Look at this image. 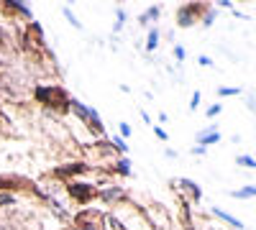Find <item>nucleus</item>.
<instances>
[{
    "label": "nucleus",
    "mask_w": 256,
    "mask_h": 230,
    "mask_svg": "<svg viewBox=\"0 0 256 230\" xmlns=\"http://www.w3.org/2000/svg\"><path fill=\"white\" fill-rule=\"evenodd\" d=\"M33 100L49 108L51 113H67L69 110V95L62 85H36L33 87Z\"/></svg>",
    "instance_id": "nucleus-1"
},
{
    "label": "nucleus",
    "mask_w": 256,
    "mask_h": 230,
    "mask_svg": "<svg viewBox=\"0 0 256 230\" xmlns=\"http://www.w3.org/2000/svg\"><path fill=\"white\" fill-rule=\"evenodd\" d=\"M205 8H208V3H185V5H179L177 13H175L177 26L179 29H192V26L200 21V15L205 13Z\"/></svg>",
    "instance_id": "nucleus-2"
},
{
    "label": "nucleus",
    "mask_w": 256,
    "mask_h": 230,
    "mask_svg": "<svg viewBox=\"0 0 256 230\" xmlns=\"http://www.w3.org/2000/svg\"><path fill=\"white\" fill-rule=\"evenodd\" d=\"M67 194L72 202L77 205H90L95 197H97V184H90V182H67Z\"/></svg>",
    "instance_id": "nucleus-3"
},
{
    "label": "nucleus",
    "mask_w": 256,
    "mask_h": 230,
    "mask_svg": "<svg viewBox=\"0 0 256 230\" xmlns=\"http://www.w3.org/2000/svg\"><path fill=\"white\" fill-rule=\"evenodd\" d=\"M93 172V164L90 161H69V164H62L57 166L51 174L57 176V179H64V182H75L77 176H85Z\"/></svg>",
    "instance_id": "nucleus-4"
},
{
    "label": "nucleus",
    "mask_w": 256,
    "mask_h": 230,
    "mask_svg": "<svg viewBox=\"0 0 256 230\" xmlns=\"http://www.w3.org/2000/svg\"><path fill=\"white\" fill-rule=\"evenodd\" d=\"M172 184H177V192L182 194V200H187L190 205H197V202H203V187L195 182V179H187V176H179L177 182H172Z\"/></svg>",
    "instance_id": "nucleus-5"
},
{
    "label": "nucleus",
    "mask_w": 256,
    "mask_h": 230,
    "mask_svg": "<svg viewBox=\"0 0 256 230\" xmlns=\"http://www.w3.org/2000/svg\"><path fill=\"white\" fill-rule=\"evenodd\" d=\"M97 200L105 202V205H121V202H128V192L121 187V184H100L97 187Z\"/></svg>",
    "instance_id": "nucleus-6"
},
{
    "label": "nucleus",
    "mask_w": 256,
    "mask_h": 230,
    "mask_svg": "<svg viewBox=\"0 0 256 230\" xmlns=\"http://www.w3.org/2000/svg\"><path fill=\"white\" fill-rule=\"evenodd\" d=\"M103 220V210H80L77 215H72V225L75 228H97Z\"/></svg>",
    "instance_id": "nucleus-7"
},
{
    "label": "nucleus",
    "mask_w": 256,
    "mask_h": 230,
    "mask_svg": "<svg viewBox=\"0 0 256 230\" xmlns=\"http://www.w3.org/2000/svg\"><path fill=\"white\" fill-rule=\"evenodd\" d=\"M195 141H197V146H215V144H221V133H218V128L215 126H208L203 130H197L195 133Z\"/></svg>",
    "instance_id": "nucleus-8"
},
{
    "label": "nucleus",
    "mask_w": 256,
    "mask_h": 230,
    "mask_svg": "<svg viewBox=\"0 0 256 230\" xmlns=\"http://www.w3.org/2000/svg\"><path fill=\"white\" fill-rule=\"evenodd\" d=\"M0 8H3L5 13H11V15H23V18L33 21V13H31V8H29V5H23L21 0H5V3H0Z\"/></svg>",
    "instance_id": "nucleus-9"
},
{
    "label": "nucleus",
    "mask_w": 256,
    "mask_h": 230,
    "mask_svg": "<svg viewBox=\"0 0 256 230\" xmlns=\"http://www.w3.org/2000/svg\"><path fill=\"white\" fill-rule=\"evenodd\" d=\"M108 172L111 174H118V176H131L133 174V169H131V158L128 156H113V161L108 164Z\"/></svg>",
    "instance_id": "nucleus-10"
},
{
    "label": "nucleus",
    "mask_w": 256,
    "mask_h": 230,
    "mask_svg": "<svg viewBox=\"0 0 256 230\" xmlns=\"http://www.w3.org/2000/svg\"><path fill=\"white\" fill-rule=\"evenodd\" d=\"M69 110H72V113H75V115H77V118H80L82 123H85V126H87L90 115H93V113H95V108H90V105H85V102H82V100H80V97H69Z\"/></svg>",
    "instance_id": "nucleus-11"
},
{
    "label": "nucleus",
    "mask_w": 256,
    "mask_h": 230,
    "mask_svg": "<svg viewBox=\"0 0 256 230\" xmlns=\"http://www.w3.org/2000/svg\"><path fill=\"white\" fill-rule=\"evenodd\" d=\"M159 15H161V5H149L144 13H139V26L141 29H151V23H157L159 21Z\"/></svg>",
    "instance_id": "nucleus-12"
},
{
    "label": "nucleus",
    "mask_w": 256,
    "mask_h": 230,
    "mask_svg": "<svg viewBox=\"0 0 256 230\" xmlns=\"http://www.w3.org/2000/svg\"><path fill=\"white\" fill-rule=\"evenodd\" d=\"M210 215H215L218 220H223V223H228V225H231V228H236V230H243L246 225H243V220H239V217H233L231 215V212H225L223 207H210Z\"/></svg>",
    "instance_id": "nucleus-13"
},
{
    "label": "nucleus",
    "mask_w": 256,
    "mask_h": 230,
    "mask_svg": "<svg viewBox=\"0 0 256 230\" xmlns=\"http://www.w3.org/2000/svg\"><path fill=\"white\" fill-rule=\"evenodd\" d=\"M159 39H161L159 26H154V29H149V33H146V43H144L146 54H151V51H157V49H159Z\"/></svg>",
    "instance_id": "nucleus-14"
},
{
    "label": "nucleus",
    "mask_w": 256,
    "mask_h": 230,
    "mask_svg": "<svg viewBox=\"0 0 256 230\" xmlns=\"http://www.w3.org/2000/svg\"><path fill=\"white\" fill-rule=\"evenodd\" d=\"M233 200H254L256 197V184H246V187L241 189H233V192H228Z\"/></svg>",
    "instance_id": "nucleus-15"
},
{
    "label": "nucleus",
    "mask_w": 256,
    "mask_h": 230,
    "mask_svg": "<svg viewBox=\"0 0 256 230\" xmlns=\"http://www.w3.org/2000/svg\"><path fill=\"white\" fill-rule=\"evenodd\" d=\"M62 15H64V18H67V23H69L75 31H82V29H85V26L80 23V18H77V15L72 13V8H69V5H62Z\"/></svg>",
    "instance_id": "nucleus-16"
},
{
    "label": "nucleus",
    "mask_w": 256,
    "mask_h": 230,
    "mask_svg": "<svg viewBox=\"0 0 256 230\" xmlns=\"http://www.w3.org/2000/svg\"><path fill=\"white\" fill-rule=\"evenodd\" d=\"M215 15H218V8L208 5V8H205V13L200 15V23H203V29H210V26L215 23Z\"/></svg>",
    "instance_id": "nucleus-17"
},
{
    "label": "nucleus",
    "mask_w": 256,
    "mask_h": 230,
    "mask_svg": "<svg viewBox=\"0 0 256 230\" xmlns=\"http://www.w3.org/2000/svg\"><path fill=\"white\" fill-rule=\"evenodd\" d=\"M236 166H243V169L254 172L256 169V158L249 156V154H239V156H236Z\"/></svg>",
    "instance_id": "nucleus-18"
},
{
    "label": "nucleus",
    "mask_w": 256,
    "mask_h": 230,
    "mask_svg": "<svg viewBox=\"0 0 256 230\" xmlns=\"http://www.w3.org/2000/svg\"><path fill=\"white\" fill-rule=\"evenodd\" d=\"M108 141H111L113 151H118V154H121V156H126V154H128V144H126V141H123L121 136H111V138H108Z\"/></svg>",
    "instance_id": "nucleus-19"
},
{
    "label": "nucleus",
    "mask_w": 256,
    "mask_h": 230,
    "mask_svg": "<svg viewBox=\"0 0 256 230\" xmlns=\"http://www.w3.org/2000/svg\"><path fill=\"white\" fill-rule=\"evenodd\" d=\"M215 95L218 97H239V95H243V90L241 87H218Z\"/></svg>",
    "instance_id": "nucleus-20"
},
{
    "label": "nucleus",
    "mask_w": 256,
    "mask_h": 230,
    "mask_svg": "<svg viewBox=\"0 0 256 230\" xmlns=\"http://www.w3.org/2000/svg\"><path fill=\"white\" fill-rule=\"evenodd\" d=\"M16 205V194L13 192H0V207H11Z\"/></svg>",
    "instance_id": "nucleus-21"
},
{
    "label": "nucleus",
    "mask_w": 256,
    "mask_h": 230,
    "mask_svg": "<svg viewBox=\"0 0 256 230\" xmlns=\"http://www.w3.org/2000/svg\"><path fill=\"white\" fill-rule=\"evenodd\" d=\"M221 113H223V105H221V102H213V105H210V108L205 110V115H208V118H218Z\"/></svg>",
    "instance_id": "nucleus-22"
},
{
    "label": "nucleus",
    "mask_w": 256,
    "mask_h": 230,
    "mask_svg": "<svg viewBox=\"0 0 256 230\" xmlns=\"http://www.w3.org/2000/svg\"><path fill=\"white\" fill-rule=\"evenodd\" d=\"M200 100H203V95L195 90V92H192V97H190V113H195L200 108Z\"/></svg>",
    "instance_id": "nucleus-23"
},
{
    "label": "nucleus",
    "mask_w": 256,
    "mask_h": 230,
    "mask_svg": "<svg viewBox=\"0 0 256 230\" xmlns=\"http://www.w3.org/2000/svg\"><path fill=\"white\" fill-rule=\"evenodd\" d=\"M151 128H154V136H157L161 144H167V141H169V133H167V130H164L161 126H151Z\"/></svg>",
    "instance_id": "nucleus-24"
},
{
    "label": "nucleus",
    "mask_w": 256,
    "mask_h": 230,
    "mask_svg": "<svg viewBox=\"0 0 256 230\" xmlns=\"http://www.w3.org/2000/svg\"><path fill=\"white\" fill-rule=\"evenodd\" d=\"M175 59L179 61V64L187 59V51H185V46H182V43H175Z\"/></svg>",
    "instance_id": "nucleus-25"
},
{
    "label": "nucleus",
    "mask_w": 256,
    "mask_h": 230,
    "mask_svg": "<svg viewBox=\"0 0 256 230\" xmlns=\"http://www.w3.org/2000/svg\"><path fill=\"white\" fill-rule=\"evenodd\" d=\"M197 64H200V67H205V69H213V67H215V61L210 59V57H205V54H200V57H197Z\"/></svg>",
    "instance_id": "nucleus-26"
},
{
    "label": "nucleus",
    "mask_w": 256,
    "mask_h": 230,
    "mask_svg": "<svg viewBox=\"0 0 256 230\" xmlns=\"http://www.w3.org/2000/svg\"><path fill=\"white\" fill-rule=\"evenodd\" d=\"M126 21H128V11H126V8H115V23L126 26Z\"/></svg>",
    "instance_id": "nucleus-27"
},
{
    "label": "nucleus",
    "mask_w": 256,
    "mask_h": 230,
    "mask_svg": "<svg viewBox=\"0 0 256 230\" xmlns=\"http://www.w3.org/2000/svg\"><path fill=\"white\" fill-rule=\"evenodd\" d=\"M118 130H121L118 136H121L123 141H126V138H131V126H128V123H118Z\"/></svg>",
    "instance_id": "nucleus-28"
},
{
    "label": "nucleus",
    "mask_w": 256,
    "mask_h": 230,
    "mask_svg": "<svg viewBox=\"0 0 256 230\" xmlns=\"http://www.w3.org/2000/svg\"><path fill=\"white\" fill-rule=\"evenodd\" d=\"M246 108H249V113H254V110H256V100H254V95H251V92L246 95Z\"/></svg>",
    "instance_id": "nucleus-29"
},
{
    "label": "nucleus",
    "mask_w": 256,
    "mask_h": 230,
    "mask_svg": "<svg viewBox=\"0 0 256 230\" xmlns=\"http://www.w3.org/2000/svg\"><path fill=\"white\" fill-rule=\"evenodd\" d=\"M192 154H195V156H205L208 148H205V146H192Z\"/></svg>",
    "instance_id": "nucleus-30"
},
{
    "label": "nucleus",
    "mask_w": 256,
    "mask_h": 230,
    "mask_svg": "<svg viewBox=\"0 0 256 230\" xmlns=\"http://www.w3.org/2000/svg\"><path fill=\"white\" fill-rule=\"evenodd\" d=\"M218 5L225 8V11H233V3H231V0H218Z\"/></svg>",
    "instance_id": "nucleus-31"
},
{
    "label": "nucleus",
    "mask_w": 256,
    "mask_h": 230,
    "mask_svg": "<svg viewBox=\"0 0 256 230\" xmlns=\"http://www.w3.org/2000/svg\"><path fill=\"white\" fill-rule=\"evenodd\" d=\"M141 118H144V123H146V126H154L151 115H149V113H146V110H141Z\"/></svg>",
    "instance_id": "nucleus-32"
},
{
    "label": "nucleus",
    "mask_w": 256,
    "mask_h": 230,
    "mask_svg": "<svg viewBox=\"0 0 256 230\" xmlns=\"http://www.w3.org/2000/svg\"><path fill=\"white\" fill-rule=\"evenodd\" d=\"M164 156H167V158H177L179 154L175 151V148H164Z\"/></svg>",
    "instance_id": "nucleus-33"
},
{
    "label": "nucleus",
    "mask_w": 256,
    "mask_h": 230,
    "mask_svg": "<svg viewBox=\"0 0 256 230\" xmlns=\"http://www.w3.org/2000/svg\"><path fill=\"white\" fill-rule=\"evenodd\" d=\"M5 67V61H3V57H0V69H3Z\"/></svg>",
    "instance_id": "nucleus-34"
}]
</instances>
